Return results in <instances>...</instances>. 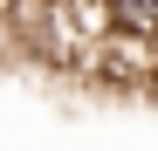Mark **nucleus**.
<instances>
[{"label": "nucleus", "instance_id": "f257e3e1", "mask_svg": "<svg viewBox=\"0 0 158 151\" xmlns=\"http://www.w3.org/2000/svg\"><path fill=\"white\" fill-rule=\"evenodd\" d=\"M110 28L158 41V0H110Z\"/></svg>", "mask_w": 158, "mask_h": 151}]
</instances>
